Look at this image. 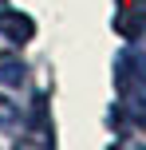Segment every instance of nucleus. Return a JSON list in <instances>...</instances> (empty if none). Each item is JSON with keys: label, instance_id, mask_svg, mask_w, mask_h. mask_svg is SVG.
<instances>
[{"label": "nucleus", "instance_id": "1", "mask_svg": "<svg viewBox=\"0 0 146 150\" xmlns=\"http://www.w3.org/2000/svg\"><path fill=\"white\" fill-rule=\"evenodd\" d=\"M118 91H123V111L134 122H146V75H130L123 67L118 71Z\"/></svg>", "mask_w": 146, "mask_h": 150}, {"label": "nucleus", "instance_id": "2", "mask_svg": "<svg viewBox=\"0 0 146 150\" xmlns=\"http://www.w3.org/2000/svg\"><path fill=\"white\" fill-rule=\"evenodd\" d=\"M32 32H36V24H32L28 16H20V12H0V44L20 47V44L32 40Z\"/></svg>", "mask_w": 146, "mask_h": 150}, {"label": "nucleus", "instance_id": "3", "mask_svg": "<svg viewBox=\"0 0 146 150\" xmlns=\"http://www.w3.org/2000/svg\"><path fill=\"white\" fill-rule=\"evenodd\" d=\"M16 122H20V111H16V107L0 95V127H16Z\"/></svg>", "mask_w": 146, "mask_h": 150}, {"label": "nucleus", "instance_id": "4", "mask_svg": "<svg viewBox=\"0 0 146 150\" xmlns=\"http://www.w3.org/2000/svg\"><path fill=\"white\" fill-rule=\"evenodd\" d=\"M0 83H24V67L20 63H4L0 67Z\"/></svg>", "mask_w": 146, "mask_h": 150}]
</instances>
